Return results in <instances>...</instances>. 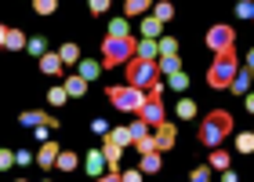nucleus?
Wrapping results in <instances>:
<instances>
[{
    "instance_id": "b1692460",
    "label": "nucleus",
    "mask_w": 254,
    "mask_h": 182,
    "mask_svg": "<svg viewBox=\"0 0 254 182\" xmlns=\"http://www.w3.org/2000/svg\"><path fill=\"white\" fill-rule=\"evenodd\" d=\"M247 88H251V70L244 66V70L236 73V81L229 84V91H236V95H247Z\"/></svg>"
},
{
    "instance_id": "f03ea898",
    "label": "nucleus",
    "mask_w": 254,
    "mask_h": 182,
    "mask_svg": "<svg viewBox=\"0 0 254 182\" xmlns=\"http://www.w3.org/2000/svg\"><path fill=\"white\" fill-rule=\"evenodd\" d=\"M138 51L134 37H106L102 40V70H117V66H127Z\"/></svg>"
},
{
    "instance_id": "4be33fe9",
    "label": "nucleus",
    "mask_w": 254,
    "mask_h": 182,
    "mask_svg": "<svg viewBox=\"0 0 254 182\" xmlns=\"http://www.w3.org/2000/svg\"><path fill=\"white\" fill-rule=\"evenodd\" d=\"M153 18L164 26V22H171L175 18V4H167V0H160V4H153Z\"/></svg>"
},
{
    "instance_id": "dca6fc26",
    "label": "nucleus",
    "mask_w": 254,
    "mask_h": 182,
    "mask_svg": "<svg viewBox=\"0 0 254 182\" xmlns=\"http://www.w3.org/2000/svg\"><path fill=\"white\" fill-rule=\"evenodd\" d=\"M156 73H167V77L182 73V59H178V55H167V59H156Z\"/></svg>"
},
{
    "instance_id": "f257e3e1",
    "label": "nucleus",
    "mask_w": 254,
    "mask_h": 182,
    "mask_svg": "<svg viewBox=\"0 0 254 182\" xmlns=\"http://www.w3.org/2000/svg\"><path fill=\"white\" fill-rule=\"evenodd\" d=\"M229 135H233V113H229V109H211L203 117L200 131H196V139H200L203 146H211V150H218Z\"/></svg>"
},
{
    "instance_id": "5701e85b",
    "label": "nucleus",
    "mask_w": 254,
    "mask_h": 182,
    "mask_svg": "<svg viewBox=\"0 0 254 182\" xmlns=\"http://www.w3.org/2000/svg\"><path fill=\"white\" fill-rule=\"evenodd\" d=\"M160 168H164V161H160V153H145V157H142V168H138V172H142V175H156Z\"/></svg>"
},
{
    "instance_id": "c03bdc74",
    "label": "nucleus",
    "mask_w": 254,
    "mask_h": 182,
    "mask_svg": "<svg viewBox=\"0 0 254 182\" xmlns=\"http://www.w3.org/2000/svg\"><path fill=\"white\" fill-rule=\"evenodd\" d=\"M95 182H120V172H106V175H98Z\"/></svg>"
},
{
    "instance_id": "f8f14e48",
    "label": "nucleus",
    "mask_w": 254,
    "mask_h": 182,
    "mask_svg": "<svg viewBox=\"0 0 254 182\" xmlns=\"http://www.w3.org/2000/svg\"><path fill=\"white\" fill-rule=\"evenodd\" d=\"M134 59L156 62V59H160V44H156V40H138V51H134Z\"/></svg>"
},
{
    "instance_id": "72a5a7b5",
    "label": "nucleus",
    "mask_w": 254,
    "mask_h": 182,
    "mask_svg": "<svg viewBox=\"0 0 254 182\" xmlns=\"http://www.w3.org/2000/svg\"><path fill=\"white\" fill-rule=\"evenodd\" d=\"M178 117H182V120H192V117H196V102H192V98H182V102H178Z\"/></svg>"
},
{
    "instance_id": "9b49d317",
    "label": "nucleus",
    "mask_w": 254,
    "mask_h": 182,
    "mask_svg": "<svg viewBox=\"0 0 254 182\" xmlns=\"http://www.w3.org/2000/svg\"><path fill=\"white\" fill-rule=\"evenodd\" d=\"M84 168H87V175H91V179L106 175V157H102V150H91V153L84 157Z\"/></svg>"
},
{
    "instance_id": "ddd939ff",
    "label": "nucleus",
    "mask_w": 254,
    "mask_h": 182,
    "mask_svg": "<svg viewBox=\"0 0 254 182\" xmlns=\"http://www.w3.org/2000/svg\"><path fill=\"white\" fill-rule=\"evenodd\" d=\"M207 168H211V172H229V168H233V153L214 150V153H211V161H207Z\"/></svg>"
},
{
    "instance_id": "6ab92c4d",
    "label": "nucleus",
    "mask_w": 254,
    "mask_h": 182,
    "mask_svg": "<svg viewBox=\"0 0 254 182\" xmlns=\"http://www.w3.org/2000/svg\"><path fill=\"white\" fill-rule=\"evenodd\" d=\"M40 70L48 73V77H59V73L65 70V66H62V59H59V55H51V51H48V55L40 59Z\"/></svg>"
},
{
    "instance_id": "0eeeda50",
    "label": "nucleus",
    "mask_w": 254,
    "mask_h": 182,
    "mask_svg": "<svg viewBox=\"0 0 254 182\" xmlns=\"http://www.w3.org/2000/svg\"><path fill=\"white\" fill-rule=\"evenodd\" d=\"M138 120H145L149 128H160L167 117H164V98H145V106L142 113H138Z\"/></svg>"
},
{
    "instance_id": "f3484780",
    "label": "nucleus",
    "mask_w": 254,
    "mask_h": 182,
    "mask_svg": "<svg viewBox=\"0 0 254 182\" xmlns=\"http://www.w3.org/2000/svg\"><path fill=\"white\" fill-rule=\"evenodd\" d=\"M55 168H59V172H76V168H80V157H76L73 150H62L59 161H55Z\"/></svg>"
},
{
    "instance_id": "79ce46f5",
    "label": "nucleus",
    "mask_w": 254,
    "mask_h": 182,
    "mask_svg": "<svg viewBox=\"0 0 254 182\" xmlns=\"http://www.w3.org/2000/svg\"><path fill=\"white\" fill-rule=\"evenodd\" d=\"M120 182H142V172L131 168V172H120Z\"/></svg>"
},
{
    "instance_id": "de8ad7c7",
    "label": "nucleus",
    "mask_w": 254,
    "mask_h": 182,
    "mask_svg": "<svg viewBox=\"0 0 254 182\" xmlns=\"http://www.w3.org/2000/svg\"><path fill=\"white\" fill-rule=\"evenodd\" d=\"M4 37H7V26L0 22V48H4Z\"/></svg>"
},
{
    "instance_id": "6e6552de",
    "label": "nucleus",
    "mask_w": 254,
    "mask_h": 182,
    "mask_svg": "<svg viewBox=\"0 0 254 182\" xmlns=\"http://www.w3.org/2000/svg\"><path fill=\"white\" fill-rule=\"evenodd\" d=\"M18 120L26 124V128H55V124H59V120L51 117V113H37V109H22V113H18Z\"/></svg>"
},
{
    "instance_id": "f704fd0d",
    "label": "nucleus",
    "mask_w": 254,
    "mask_h": 182,
    "mask_svg": "<svg viewBox=\"0 0 254 182\" xmlns=\"http://www.w3.org/2000/svg\"><path fill=\"white\" fill-rule=\"evenodd\" d=\"M211 179H214V172L207 164L203 168H192V175H189V182H211Z\"/></svg>"
},
{
    "instance_id": "20e7f679",
    "label": "nucleus",
    "mask_w": 254,
    "mask_h": 182,
    "mask_svg": "<svg viewBox=\"0 0 254 182\" xmlns=\"http://www.w3.org/2000/svg\"><path fill=\"white\" fill-rule=\"evenodd\" d=\"M106 95L124 113H142V106H145V91H138L131 84H113V88H106Z\"/></svg>"
},
{
    "instance_id": "a878e982",
    "label": "nucleus",
    "mask_w": 254,
    "mask_h": 182,
    "mask_svg": "<svg viewBox=\"0 0 254 182\" xmlns=\"http://www.w3.org/2000/svg\"><path fill=\"white\" fill-rule=\"evenodd\" d=\"M236 153H254V131H240L236 135Z\"/></svg>"
},
{
    "instance_id": "bb28decb",
    "label": "nucleus",
    "mask_w": 254,
    "mask_h": 182,
    "mask_svg": "<svg viewBox=\"0 0 254 182\" xmlns=\"http://www.w3.org/2000/svg\"><path fill=\"white\" fill-rule=\"evenodd\" d=\"M98 70H102L98 62H91V59H80V77H84L87 84H91V81H95V77H98Z\"/></svg>"
},
{
    "instance_id": "473e14b6",
    "label": "nucleus",
    "mask_w": 254,
    "mask_h": 182,
    "mask_svg": "<svg viewBox=\"0 0 254 182\" xmlns=\"http://www.w3.org/2000/svg\"><path fill=\"white\" fill-rule=\"evenodd\" d=\"M160 44V59H167V55H178V40L175 37H164V40H156Z\"/></svg>"
},
{
    "instance_id": "9d476101",
    "label": "nucleus",
    "mask_w": 254,
    "mask_h": 182,
    "mask_svg": "<svg viewBox=\"0 0 254 182\" xmlns=\"http://www.w3.org/2000/svg\"><path fill=\"white\" fill-rule=\"evenodd\" d=\"M59 153H62V150H59V142H51V139H48V142H40L37 164H40V168H55V161H59Z\"/></svg>"
},
{
    "instance_id": "1a4fd4ad",
    "label": "nucleus",
    "mask_w": 254,
    "mask_h": 182,
    "mask_svg": "<svg viewBox=\"0 0 254 182\" xmlns=\"http://www.w3.org/2000/svg\"><path fill=\"white\" fill-rule=\"evenodd\" d=\"M175 139H178V131H175V124H160V128H156V150L160 153H167L171 150V146H175Z\"/></svg>"
},
{
    "instance_id": "a19ab883",
    "label": "nucleus",
    "mask_w": 254,
    "mask_h": 182,
    "mask_svg": "<svg viewBox=\"0 0 254 182\" xmlns=\"http://www.w3.org/2000/svg\"><path fill=\"white\" fill-rule=\"evenodd\" d=\"M11 164H15V153H11V150H0V172H7Z\"/></svg>"
},
{
    "instance_id": "4c0bfd02",
    "label": "nucleus",
    "mask_w": 254,
    "mask_h": 182,
    "mask_svg": "<svg viewBox=\"0 0 254 182\" xmlns=\"http://www.w3.org/2000/svg\"><path fill=\"white\" fill-rule=\"evenodd\" d=\"M171 88H175V91H186V88H189V73H175V77H171Z\"/></svg>"
},
{
    "instance_id": "aec40b11",
    "label": "nucleus",
    "mask_w": 254,
    "mask_h": 182,
    "mask_svg": "<svg viewBox=\"0 0 254 182\" xmlns=\"http://www.w3.org/2000/svg\"><path fill=\"white\" fill-rule=\"evenodd\" d=\"M29 44V37L22 29H7V37H4V48H11V51H22Z\"/></svg>"
},
{
    "instance_id": "37998d69",
    "label": "nucleus",
    "mask_w": 254,
    "mask_h": 182,
    "mask_svg": "<svg viewBox=\"0 0 254 182\" xmlns=\"http://www.w3.org/2000/svg\"><path fill=\"white\" fill-rule=\"evenodd\" d=\"M91 131H95V135H106L109 128H106V120H102V117H95V120H91Z\"/></svg>"
},
{
    "instance_id": "cd10ccee",
    "label": "nucleus",
    "mask_w": 254,
    "mask_h": 182,
    "mask_svg": "<svg viewBox=\"0 0 254 182\" xmlns=\"http://www.w3.org/2000/svg\"><path fill=\"white\" fill-rule=\"evenodd\" d=\"M26 51H29V55H37V59H44V55H48V40H44V37H29Z\"/></svg>"
},
{
    "instance_id": "e433bc0d",
    "label": "nucleus",
    "mask_w": 254,
    "mask_h": 182,
    "mask_svg": "<svg viewBox=\"0 0 254 182\" xmlns=\"http://www.w3.org/2000/svg\"><path fill=\"white\" fill-rule=\"evenodd\" d=\"M65 98H69V95H65V88H62V84L48 91V102H51V106H62V102H65Z\"/></svg>"
},
{
    "instance_id": "423d86ee",
    "label": "nucleus",
    "mask_w": 254,
    "mask_h": 182,
    "mask_svg": "<svg viewBox=\"0 0 254 182\" xmlns=\"http://www.w3.org/2000/svg\"><path fill=\"white\" fill-rule=\"evenodd\" d=\"M233 44H236V33H233V26L218 22V26H211V29H207V48H211L214 55L233 51Z\"/></svg>"
},
{
    "instance_id": "2eb2a0df",
    "label": "nucleus",
    "mask_w": 254,
    "mask_h": 182,
    "mask_svg": "<svg viewBox=\"0 0 254 182\" xmlns=\"http://www.w3.org/2000/svg\"><path fill=\"white\" fill-rule=\"evenodd\" d=\"M65 95L69 98H80V95H84V91H87V81H84V77H80V73H73V77H65Z\"/></svg>"
},
{
    "instance_id": "412c9836",
    "label": "nucleus",
    "mask_w": 254,
    "mask_h": 182,
    "mask_svg": "<svg viewBox=\"0 0 254 182\" xmlns=\"http://www.w3.org/2000/svg\"><path fill=\"white\" fill-rule=\"evenodd\" d=\"M149 7H153L149 0H127L124 4V18H138V15H145Z\"/></svg>"
},
{
    "instance_id": "3c124183",
    "label": "nucleus",
    "mask_w": 254,
    "mask_h": 182,
    "mask_svg": "<svg viewBox=\"0 0 254 182\" xmlns=\"http://www.w3.org/2000/svg\"><path fill=\"white\" fill-rule=\"evenodd\" d=\"M18 182H26V179H18Z\"/></svg>"
},
{
    "instance_id": "4468645a",
    "label": "nucleus",
    "mask_w": 254,
    "mask_h": 182,
    "mask_svg": "<svg viewBox=\"0 0 254 182\" xmlns=\"http://www.w3.org/2000/svg\"><path fill=\"white\" fill-rule=\"evenodd\" d=\"M102 157H106V164L117 172V164H120V157H124V146H117L113 139H106V146H102Z\"/></svg>"
},
{
    "instance_id": "09e8293b",
    "label": "nucleus",
    "mask_w": 254,
    "mask_h": 182,
    "mask_svg": "<svg viewBox=\"0 0 254 182\" xmlns=\"http://www.w3.org/2000/svg\"><path fill=\"white\" fill-rule=\"evenodd\" d=\"M247 70H251V73H254V51H251V55H247Z\"/></svg>"
},
{
    "instance_id": "7c9ffc66",
    "label": "nucleus",
    "mask_w": 254,
    "mask_h": 182,
    "mask_svg": "<svg viewBox=\"0 0 254 182\" xmlns=\"http://www.w3.org/2000/svg\"><path fill=\"white\" fill-rule=\"evenodd\" d=\"M33 11H37V15H55V11H59V0H33Z\"/></svg>"
},
{
    "instance_id": "a18cd8bd",
    "label": "nucleus",
    "mask_w": 254,
    "mask_h": 182,
    "mask_svg": "<svg viewBox=\"0 0 254 182\" xmlns=\"http://www.w3.org/2000/svg\"><path fill=\"white\" fill-rule=\"evenodd\" d=\"M29 161H33V153H26V150L15 153V164H29Z\"/></svg>"
},
{
    "instance_id": "a211bd4d",
    "label": "nucleus",
    "mask_w": 254,
    "mask_h": 182,
    "mask_svg": "<svg viewBox=\"0 0 254 182\" xmlns=\"http://www.w3.org/2000/svg\"><path fill=\"white\" fill-rule=\"evenodd\" d=\"M59 59H62V66H80V44H62V51H59Z\"/></svg>"
},
{
    "instance_id": "58836bf2",
    "label": "nucleus",
    "mask_w": 254,
    "mask_h": 182,
    "mask_svg": "<svg viewBox=\"0 0 254 182\" xmlns=\"http://www.w3.org/2000/svg\"><path fill=\"white\" fill-rule=\"evenodd\" d=\"M236 15H240V18H254V4H251V0H240V4H236Z\"/></svg>"
},
{
    "instance_id": "ea45409f",
    "label": "nucleus",
    "mask_w": 254,
    "mask_h": 182,
    "mask_svg": "<svg viewBox=\"0 0 254 182\" xmlns=\"http://www.w3.org/2000/svg\"><path fill=\"white\" fill-rule=\"evenodd\" d=\"M91 15H106V11H109V0H91Z\"/></svg>"
},
{
    "instance_id": "49530a36",
    "label": "nucleus",
    "mask_w": 254,
    "mask_h": 182,
    "mask_svg": "<svg viewBox=\"0 0 254 182\" xmlns=\"http://www.w3.org/2000/svg\"><path fill=\"white\" fill-rule=\"evenodd\" d=\"M222 182H240V179L233 175V168H229V172H222Z\"/></svg>"
},
{
    "instance_id": "c9c22d12",
    "label": "nucleus",
    "mask_w": 254,
    "mask_h": 182,
    "mask_svg": "<svg viewBox=\"0 0 254 182\" xmlns=\"http://www.w3.org/2000/svg\"><path fill=\"white\" fill-rule=\"evenodd\" d=\"M127 131H131V139L138 142V139H145V135H149V124H145V120H134V124H131Z\"/></svg>"
},
{
    "instance_id": "2f4dec72",
    "label": "nucleus",
    "mask_w": 254,
    "mask_h": 182,
    "mask_svg": "<svg viewBox=\"0 0 254 182\" xmlns=\"http://www.w3.org/2000/svg\"><path fill=\"white\" fill-rule=\"evenodd\" d=\"M109 139L117 142V146H124V150H127V146H134V139H131V131H127V128H117V131H109Z\"/></svg>"
},
{
    "instance_id": "c85d7f7f",
    "label": "nucleus",
    "mask_w": 254,
    "mask_h": 182,
    "mask_svg": "<svg viewBox=\"0 0 254 182\" xmlns=\"http://www.w3.org/2000/svg\"><path fill=\"white\" fill-rule=\"evenodd\" d=\"M109 37H131V26H127V18H113V22H109Z\"/></svg>"
},
{
    "instance_id": "39448f33",
    "label": "nucleus",
    "mask_w": 254,
    "mask_h": 182,
    "mask_svg": "<svg viewBox=\"0 0 254 182\" xmlns=\"http://www.w3.org/2000/svg\"><path fill=\"white\" fill-rule=\"evenodd\" d=\"M127 70V84L131 88H138V91H145L149 84L156 81V62H145V59H131L124 66Z\"/></svg>"
},
{
    "instance_id": "7ed1b4c3",
    "label": "nucleus",
    "mask_w": 254,
    "mask_h": 182,
    "mask_svg": "<svg viewBox=\"0 0 254 182\" xmlns=\"http://www.w3.org/2000/svg\"><path fill=\"white\" fill-rule=\"evenodd\" d=\"M236 73H240V59H236V51H222V55H214V62H211V70H207V84H211L214 91H222L236 81Z\"/></svg>"
},
{
    "instance_id": "393cba45",
    "label": "nucleus",
    "mask_w": 254,
    "mask_h": 182,
    "mask_svg": "<svg viewBox=\"0 0 254 182\" xmlns=\"http://www.w3.org/2000/svg\"><path fill=\"white\" fill-rule=\"evenodd\" d=\"M160 29H164V26H160L153 15H149V18L142 22V40H156V37H160Z\"/></svg>"
},
{
    "instance_id": "8fccbe9b",
    "label": "nucleus",
    "mask_w": 254,
    "mask_h": 182,
    "mask_svg": "<svg viewBox=\"0 0 254 182\" xmlns=\"http://www.w3.org/2000/svg\"><path fill=\"white\" fill-rule=\"evenodd\" d=\"M247 113H254V95H247Z\"/></svg>"
},
{
    "instance_id": "c756f323",
    "label": "nucleus",
    "mask_w": 254,
    "mask_h": 182,
    "mask_svg": "<svg viewBox=\"0 0 254 182\" xmlns=\"http://www.w3.org/2000/svg\"><path fill=\"white\" fill-rule=\"evenodd\" d=\"M134 150L142 153V157H145V153H160V150H156V135H145V139H138Z\"/></svg>"
}]
</instances>
